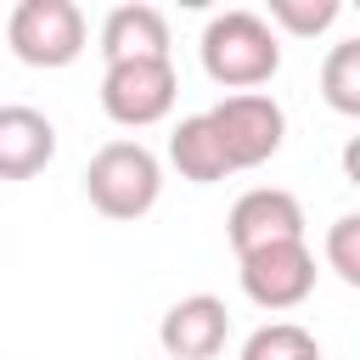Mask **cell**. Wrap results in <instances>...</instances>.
I'll use <instances>...</instances> for the list:
<instances>
[{"label": "cell", "instance_id": "14", "mask_svg": "<svg viewBox=\"0 0 360 360\" xmlns=\"http://www.w3.org/2000/svg\"><path fill=\"white\" fill-rule=\"evenodd\" d=\"M338 11H343L338 0H270V22L287 28V34H298V39L326 34L338 22Z\"/></svg>", "mask_w": 360, "mask_h": 360}, {"label": "cell", "instance_id": "6", "mask_svg": "<svg viewBox=\"0 0 360 360\" xmlns=\"http://www.w3.org/2000/svg\"><path fill=\"white\" fill-rule=\"evenodd\" d=\"M236 276H242V292L259 309L281 315V309H298L315 292V253H309V242H276V248L242 253Z\"/></svg>", "mask_w": 360, "mask_h": 360}, {"label": "cell", "instance_id": "5", "mask_svg": "<svg viewBox=\"0 0 360 360\" xmlns=\"http://www.w3.org/2000/svg\"><path fill=\"white\" fill-rule=\"evenodd\" d=\"M208 118H214V129H219V141H225V152H231V163H236V169H259L264 158H276V152H281L287 112H281V101H276V96H264V90L225 96L219 107H208Z\"/></svg>", "mask_w": 360, "mask_h": 360}, {"label": "cell", "instance_id": "11", "mask_svg": "<svg viewBox=\"0 0 360 360\" xmlns=\"http://www.w3.org/2000/svg\"><path fill=\"white\" fill-rule=\"evenodd\" d=\"M169 163L197 186H214L225 174H236V163H231V152H225V141H219L208 112H191V118H180L169 129Z\"/></svg>", "mask_w": 360, "mask_h": 360}, {"label": "cell", "instance_id": "8", "mask_svg": "<svg viewBox=\"0 0 360 360\" xmlns=\"http://www.w3.org/2000/svg\"><path fill=\"white\" fill-rule=\"evenodd\" d=\"M225 332H231V315L214 292H191L180 304H169L163 326H158V343L169 360H214L225 349Z\"/></svg>", "mask_w": 360, "mask_h": 360}, {"label": "cell", "instance_id": "4", "mask_svg": "<svg viewBox=\"0 0 360 360\" xmlns=\"http://www.w3.org/2000/svg\"><path fill=\"white\" fill-rule=\"evenodd\" d=\"M174 96H180L174 62H118L101 73V112L124 129H146L169 118Z\"/></svg>", "mask_w": 360, "mask_h": 360}, {"label": "cell", "instance_id": "1", "mask_svg": "<svg viewBox=\"0 0 360 360\" xmlns=\"http://www.w3.org/2000/svg\"><path fill=\"white\" fill-rule=\"evenodd\" d=\"M281 68V39L259 11H219L202 28V73L225 90H259Z\"/></svg>", "mask_w": 360, "mask_h": 360}, {"label": "cell", "instance_id": "2", "mask_svg": "<svg viewBox=\"0 0 360 360\" xmlns=\"http://www.w3.org/2000/svg\"><path fill=\"white\" fill-rule=\"evenodd\" d=\"M158 191H163V163L141 141H107L84 163V197L107 219H141V214H152Z\"/></svg>", "mask_w": 360, "mask_h": 360}, {"label": "cell", "instance_id": "3", "mask_svg": "<svg viewBox=\"0 0 360 360\" xmlns=\"http://www.w3.org/2000/svg\"><path fill=\"white\" fill-rule=\"evenodd\" d=\"M6 39L28 68H68L84 51V11L73 0H17L6 17Z\"/></svg>", "mask_w": 360, "mask_h": 360}, {"label": "cell", "instance_id": "7", "mask_svg": "<svg viewBox=\"0 0 360 360\" xmlns=\"http://www.w3.org/2000/svg\"><path fill=\"white\" fill-rule=\"evenodd\" d=\"M225 231H231L236 259L259 253V248H276V242H304V202L281 186H253V191L236 197Z\"/></svg>", "mask_w": 360, "mask_h": 360}, {"label": "cell", "instance_id": "16", "mask_svg": "<svg viewBox=\"0 0 360 360\" xmlns=\"http://www.w3.org/2000/svg\"><path fill=\"white\" fill-rule=\"evenodd\" d=\"M343 174H349V186H360V135H349V146H343Z\"/></svg>", "mask_w": 360, "mask_h": 360}, {"label": "cell", "instance_id": "9", "mask_svg": "<svg viewBox=\"0 0 360 360\" xmlns=\"http://www.w3.org/2000/svg\"><path fill=\"white\" fill-rule=\"evenodd\" d=\"M101 56H107V68H118V62H169V17L146 0L112 6L107 22H101Z\"/></svg>", "mask_w": 360, "mask_h": 360}, {"label": "cell", "instance_id": "13", "mask_svg": "<svg viewBox=\"0 0 360 360\" xmlns=\"http://www.w3.org/2000/svg\"><path fill=\"white\" fill-rule=\"evenodd\" d=\"M242 360H321V343L298 321H270L242 343Z\"/></svg>", "mask_w": 360, "mask_h": 360}, {"label": "cell", "instance_id": "10", "mask_svg": "<svg viewBox=\"0 0 360 360\" xmlns=\"http://www.w3.org/2000/svg\"><path fill=\"white\" fill-rule=\"evenodd\" d=\"M56 158V124L34 107H0V174L28 180Z\"/></svg>", "mask_w": 360, "mask_h": 360}, {"label": "cell", "instance_id": "12", "mask_svg": "<svg viewBox=\"0 0 360 360\" xmlns=\"http://www.w3.org/2000/svg\"><path fill=\"white\" fill-rule=\"evenodd\" d=\"M321 96H326L332 112L360 118V39H343V45L326 51V62H321Z\"/></svg>", "mask_w": 360, "mask_h": 360}, {"label": "cell", "instance_id": "15", "mask_svg": "<svg viewBox=\"0 0 360 360\" xmlns=\"http://www.w3.org/2000/svg\"><path fill=\"white\" fill-rule=\"evenodd\" d=\"M326 264L349 287H360V214H343V219L326 225Z\"/></svg>", "mask_w": 360, "mask_h": 360}]
</instances>
